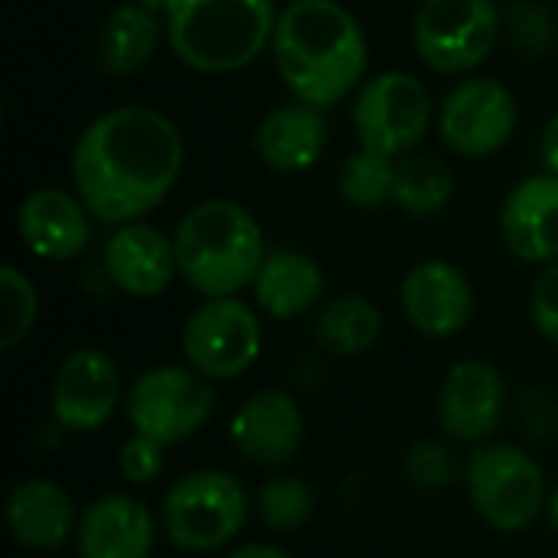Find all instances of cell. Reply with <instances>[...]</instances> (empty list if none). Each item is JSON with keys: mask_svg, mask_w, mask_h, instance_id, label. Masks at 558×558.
<instances>
[{"mask_svg": "<svg viewBox=\"0 0 558 558\" xmlns=\"http://www.w3.org/2000/svg\"><path fill=\"white\" fill-rule=\"evenodd\" d=\"M186 163L180 128L157 108L124 105L88 121L72 147V190L105 226L141 222L177 186Z\"/></svg>", "mask_w": 558, "mask_h": 558, "instance_id": "6da1fadb", "label": "cell"}, {"mask_svg": "<svg viewBox=\"0 0 558 558\" xmlns=\"http://www.w3.org/2000/svg\"><path fill=\"white\" fill-rule=\"evenodd\" d=\"M271 59L298 101L327 111L360 92L369 43L340 0H291L275 23Z\"/></svg>", "mask_w": 558, "mask_h": 558, "instance_id": "7a4b0ae2", "label": "cell"}, {"mask_svg": "<svg viewBox=\"0 0 558 558\" xmlns=\"http://www.w3.org/2000/svg\"><path fill=\"white\" fill-rule=\"evenodd\" d=\"M180 278L203 298H235L268 255L258 219L235 199H203L173 229Z\"/></svg>", "mask_w": 558, "mask_h": 558, "instance_id": "3957f363", "label": "cell"}, {"mask_svg": "<svg viewBox=\"0 0 558 558\" xmlns=\"http://www.w3.org/2000/svg\"><path fill=\"white\" fill-rule=\"evenodd\" d=\"M275 0H170L163 10L167 46L199 75H232L271 49Z\"/></svg>", "mask_w": 558, "mask_h": 558, "instance_id": "277c9868", "label": "cell"}, {"mask_svg": "<svg viewBox=\"0 0 558 558\" xmlns=\"http://www.w3.org/2000/svg\"><path fill=\"white\" fill-rule=\"evenodd\" d=\"M464 490L474 513L497 533H523L549 507L543 464L520 445L487 441L464 461Z\"/></svg>", "mask_w": 558, "mask_h": 558, "instance_id": "5b68a950", "label": "cell"}, {"mask_svg": "<svg viewBox=\"0 0 558 558\" xmlns=\"http://www.w3.org/2000/svg\"><path fill=\"white\" fill-rule=\"evenodd\" d=\"M252 513L245 487L216 468L183 474L160 504L163 539L186 556H209L235 543Z\"/></svg>", "mask_w": 558, "mask_h": 558, "instance_id": "8992f818", "label": "cell"}, {"mask_svg": "<svg viewBox=\"0 0 558 558\" xmlns=\"http://www.w3.org/2000/svg\"><path fill=\"white\" fill-rule=\"evenodd\" d=\"M500 33L497 0H422L412 20L415 52L438 75H471L497 49Z\"/></svg>", "mask_w": 558, "mask_h": 558, "instance_id": "52a82bcc", "label": "cell"}, {"mask_svg": "<svg viewBox=\"0 0 558 558\" xmlns=\"http://www.w3.org/2000/svg\"><path fill=\"white\" fill-rule=\"evenodd\" d=\"M435 121V105L418 75L389 69L366 78L353 101V131L363 150L383 157L415 154Z\"/></svg>", "mask_w": 558, "mask_h": 558, "instance_id": "ba28073f", "label": "cell"}, {"mask_svg": "<svg viewBox=\"0 0 558 558\" xmlns=\"http://www.w3.org/2000/svg\"><path fill=\"white\" fill-rule=\"evenodd\" d=\"M183 360L209 383H229L245 376L265 347L262 317L252 304L235 298H203L180 333Z\"/></svg>", "mask_w": 558, "mask_h": 558, "instance_id": "9c48e42d", "label": "cell"}, {"mask_svg": "<svg viewBox=\"0 0 558 558\" xmlns=\"http://www.w3.org/2000/svg\"><path fill=\"white\" fill-rule=\"evenodd\" d=\"M213 383L193 366L173 363L141 373L124 396V415L131 428L167 448L190 441L213 418Z\"/></svg>", "mask_w": 558, "mask_h": 558, "instance_id": "30bf717a", "label": "cell"}, {"mask_svg": "<svg viewBox=\"0 0 558 558\" xmlns=\"http://www.w3.org/2000/svg\"><path fill=\"white\" fill-rule=\"evenodd\" d=\"M520 121L513 92L490 78L471 75L458 82L438 108V134L445 147L458 157L487 160L500 154Z\"/></svg>", "mask_w": 558, "mask_h": 558, "instance_id": "8fae6325", "label": "cell"}, {"mask_svg": "<svg viewBox=\"0 0 558 558\" xmlns=\"http://www.w3.org/2000/svg\"><path fill=\"white\" fill-rule=\"evenodd\" d=\"M118 405H121V373L105 350L82 347L59 363L49 389V412L59 428L78 435L98 432L101 425L111 422Z\"/></svg>", "mask_w": 558, "mask_h": 558, "instance_id": "7c38bea8", "label": "cell"}, {"mask_svg": "<svg viewBox=\"0 0 558 558\" xmlns=\"http://www.w3.org/2000/svg\"><path fill=\"white\" fill-rule=\"evenodd\" d=\"M405 320L432 340L458 337L474 320V284L445 258H425L412 265L399 288Z\"/></svg>", "mask_w": 558, "mask_h": 558, "instance_id": "4fadbf2b", "label": "cell"}, {"mask_svg": "<svg viewBox=\"0 0 558 558\" xmlns=\"http://www.w3.org/2000/svg\"><path fill=\"white\" fill-rule=\"evenodd\" d=\"M507 412L504 373L487 360H461L438 389V425L451 441L487 445Z\"/></svg>", "mask_w": 558, "mask_h": 558, "instance_id": "5bb4252c", "label": "cell"}, {"mask_svg": "<svg viewBox=\"0 0 558 558\" xmlns=\"http://www.w3.org/2000/svg\"><path fill=\"white\" fill-rule=\"evenodd\" d=\"M229 441L255 468H284L304 445V412L291 392L258 389L235 409Z\"/></svg>", "mask_w": 558, "mask_h": 558, "instance_id": "9a60e30c", "label": "cell"}, {"mask_svg": "<svg viewBox=\"0 0 558 558\" xmlns=\"http://www.w3.org/2000/svg\"><path fill=\"white\" fill-rule=\"evenodd\" d=\"M105 275L108 281L137 301H150L170 288L180 275L173 235L150 222H124L105 242Z\"/></svg>", "mask_w": 558, "mask_h": 558, "instance_id": "2e32d148", "label": "cell"}, {"mask_svg": "<svg viewBox=\"0 0 558 558\" xmlns=\"http://www.w3.org/2000/svg\"><path fill=\"white\" fill-rule=\"evenodd\" d=\"M500 235L513 258L549 265L558 258V177L533 173L510 186L500 206Z\"/></svg>", "mask_w": 558, "mask_h": 558, "instance_id": "e0dca14e", "label": "cell"}, {"mask_svg": "<svg viewBox=\"0 0 558 558\" xmlns=\"http://www.w3.org/2000/svg\"><path fill=\"white\" fill-rule=\"evenodd\" d=\"M23 245L43 262H72L92 239V213L75 190L39 186L16 209Z\"/></svg>", "mask_w": 558, "mask_h": 558, "instance_id": "ac0fdd59", "label": "cell"}, {"mask_svg": "<svg viewBox=\"0 0 558 558\" xmlns=\"http://www.w3.org/2000/svg\"><path fill=\"white\" fill-rule=\"evenodd\" d=\"M72 543L78 558H150L157 546V520L144 500L105 494L82 510Z\"/></svg>", "mask_w": 558, "mask_h": 558, "instance_id": "d6986e66", "label": "cell"}, {"mask_svg": "<svg viewBox=\"0 0 558 558\" xmlns=\"http://www.w3.org/2000/svg\"><path fill=\"white\" fill-rule=\"evenodd\" d=\"M78 517L69 490L52 477H26L7 497V530L29 553H52L75 539Z\"/></svg>", "mask_w": 558, "mask_h": 558, "instance_id": "ffe728a7", "label": "cell"}, {"mask_svg": "<svg viewBox=\"0 0 558 558\" xmlns=\"http://www.w3.org/2000/svg\"><path fill=\"white\" fill-rule=\"evenodd\" d=\"M330 141V124L327 114L307 101H291V105H278L271 108L252 137L255 157L275 170V173H304L311 170Z\"/></svg>", "mask_w": 558, "mask_h": 558, "instance_id": "44dd1931", "label": "cell"}, {"mask_svg": "<svg viewBox=\"0 0 558 558\" xmlns=\"http://www.w3.org/2000/svg\"><path fill=\"white\" fill-rule=\"evenodd\" d=\"M327 291L324 268L314 255L298 248H275L265 255L252 294L262 314L271 320H298L311 314Z\"/></svg>", "mask_w": 558, "mask_h": 558, "instance_id": "7402d4cb", "label": "cell"}, {"mask_svg": "<svg viewBox=\"0 0 558 558\" xmlns=\"http://www.w3.org/2000/svg\"><path fill=\"white\" fill-rule=\"evenodd\" d=\"M160 39H167L163 16L124 0L105 16L98 29L95 62L108 75H131L154 59Z\"/></svg>", "mask_w": 558, "mask_h": 558, "instance_id": "603a6c76", "label": "cell"}, {"mask_svg": "<svg viewBox=\"0 0 558 558\" xmlns=\"http://www.w3.org/2000/svg\"><path fill=\"white\" fill-rule=\"evenodd\" d=\"M383 311L363 294H340L317 307L314 340L324 353L353 360L369 353L383 337Z\"/></svg>", "mask_w": 558, "mask_h": 558, "instance_id": "cb8c5ba5", "label": "cell"}, {"mask_svg": "<svg viewBox=\"0 0 558 558\" xmlns=\"http://www.w3.org/2000/svg\"><path fill=\"white\" fill-rule=\"evenodd\" d=\"M454 199V173L445 160L428 154H405L396 160L392 203L412 219H435Z\"/></svg>", "mask_w": 558, "mask_h": 558, "instance_id": "d4e9b609", "label": "cell"}, {"mask_svg": "<svg viewBox=\"0 0 558 558\" xmlns=\"http://www.w3.org/2000/svg\"><path fill=\"white\" fill-rule=\"evenodd\" d=\"M252 510L262 520V526H268L271 533H298L314 520L317 497L304 477L281 474L255 490Z\"/></svg>", "mask_w": 558, "mask_h": 558, "instance_id": "484cf974", "label": "cell"}, {"mask_svg": "<svg viewBox=\"0 0 558 558\" xmlns=\"http://www.w3.org/2000/svg\"><path fill=\"white\" fill-rule=\"evenodd\" d=\"M337 190L340 196L363 213H376L386 203H392L396 193V160L373 154V150H353L337 177Z\"/></svg>", "mask_w": 558, "mask_h": 558, "instance_id": "4316f807", "label": "cell"}, {"mask_svg": "<svg viewBox=\"0 0 558 558\" xmlns=\"http://www.w3.org/2000/svg\"><path fill=\"white\" fill-rule=\"evenodd\" d=\"M39 317L36 284L16 265H0V350H16Z\"/></svg>", "mask_w": 558, "mask_h": 558, "instance_id": "83f0119b", "label": "cell"}, {"mask_svg": "<svg viewBox=\"0 0 558 558\" xmlns=\"http://www.w3.org/2000/svg\"><path fill=\"white\" fill-rule=\"evenodd\" d=\"M402 471L409 484H415L418 490H432V494L448 490L458 481H464V464L458 461L454 448L438 438L415 441L402 458Z\"/></svg>", "mask_w": 558, "mask_h": 558, "instance_id": "f1b7e54d", "label": "cell"}, {"mask_svg": "<svg viewBox=\"0 0 558 558\" xmlns=\"http://www.w3.org/2000/svg\"><path fill=\"white\" fill-rule=\"evenodd\" d=\"M504 33L523 56H546L558 39L556 13L536 0H513L504 10Z\"/></svg>", "mask_w": 558, "mask_h": 558, "instance_id": "f546056e", "label": "cell"}, {"mask_svg": "<svg viewBox=\"0 0 558 558\" xmlns=\"http://www.w3.org/2000/svg\"><path fill=\"white\" fill-rule=\"evenodd\" d=\"M163 454H167V445H160V441L134 432L118 448V471H121V477L128 484L147 487V484H154L163 474V464H167Z\"/></svg>", "mask_w": 558, "mask_h": 558, "instance_id": "4dcf8cb0", "label": "cell"}, {"mask_svg": "<svg viewBox=\"0 0 558 558\" xmlns=\"http://www.w3.org/2000/svg\"><path fill=\"white\" fill-rule=\"evenodd\" d=\"M517 422L536 441L558 438V399L546 389H523L517 399Z\"/></svg>", "mask_w": 558, "mask_h": 558, "instance_id": "1f68e13d", "label": "cell"}, {"mask_svg": "<svg viewBox=\"0 0 558 558\" xmlns=\"http://www.w3.org/2000/svg\"><path fill=\"white\" fill-rule=\"evenodd\" d=\"M530 314H533L536 330L558 347V258L543 265L530 294Z\"/></svg>", "mask_w": 558, "mask_h": 558, "instance_id": "d6a6232c", "label": "cell"}, {"mask_svg": "<svg viewBox=\"0 0 558 558\" xmlns=\"http://www.w3.org/2000/svg\"><path fill=\"white\" fill-rule=\"evenodd\" d=\"M539 157H543V167L546 173L558 177V111L549 118L546 131H543V141H539Z\"/></svg>", "mask_w": 558, "mask_h": 558, "instance_id": "836d02e7", "label": "cell"}, {"mask_svg": "<svg viewBox=\"0 0 558 558\" xmlns=\"http://www.w3.org/2000/svg\"><path fill=\"white\" fill-rule=\"evenodd\" d=\"M226 558H294L288 549L275 546V543H245L239 549H232Z\"/></svg>", "mask_w": 558, "mask_h": 558, "instance_id": "e575fe53", "label": "cell"}, {"mask_svg": "<svg viewBox=\"0 0 558 558\" xmlns=\"http://www.w3.org/2000/svg\"><path fill=\"white\" fill-rule=\"evenodd\" d=\"M546 520H549V530L558 536V484L549 494V507H546Z\"/></svg>", "mask_w": 558, "mask_h": 558, "instance_id": "d590c367", "label": "cell"}, {"mask_svg": "<svg viewBox=\"0 0 558 558\" xmlns=\"http://www.w3.org/2000/svg\"><path fill=\"white\" fill-rule=\"evenodd\" d=\"M131 3H137V7H144V10H150V13H160V16H163V10H167V3H170V0H131Z\"/></svg>", "mask_w": 558, "mask_h": 558, "instance_id": "8d00e7d4", "label": "cell"}]
</instances>
